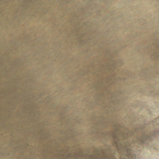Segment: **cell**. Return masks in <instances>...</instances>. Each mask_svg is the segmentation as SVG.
I'll return each mask as SVG.
<instances>
[{
  "instance_id": "cell-1",
  "label": "cell",
  "mask_w": 159,
  "mask_h": 159,
  "mask_svg": "<svg viewBox=\"0 0 159 159\" xmlns=\"http://www.w3.org/2000/svg\"><path fill=\"white\" fill-rule=\"evenodd\" d=\"M144 129L146 132H159V116L150 121Z\"/></svg>"
}]
</instances>
